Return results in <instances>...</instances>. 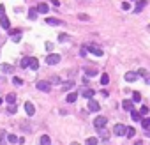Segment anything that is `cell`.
I'll return each mask as SVG.
<instances>
[{
	"label": "cell",
	"mask_w": 150,
	"mask_h": 145,
	"mask_svg": "<svg viewBox=\"0 0 150 145\" xmlns=\"http://www.w3.org/2000/svg\"><path fill=\"white\" fill-rule=\"evenodd\" d=\"M79 55H81V57H85V55H87V50H85V46H83L81 50H79Z\"/></svg>",
	"instance_id": "cell-42"
},
{
	"label": "cell",
	"mask_w": 150,
	"mask_h": 145,
	"mask_svg": "<svg viewBox=\"0 0 150 145\" xmlns=\"http://www.w3.org/2000/svg\"><path fill=\"white\" fill-rule=\"evenodd\" d=\"M46 62L49 66H57L58 62H60V55H57V53H49L48 57H46Z\"/></svg>",
	"instance_id": "cell-4"
},
{
	"label": "cell",
	"mask_w": 150,
	"mask_h": 145,
	"mask_svg": "<svg viewBox=\"0 0 150 145\" xmlns=\"http://www.w3.org/2000/svg\"><path fill=\"white\" fill-rule=\"evenodd\" d=\"M97 67H85V75L87 76H97Z\"/></svg>",
	"instance_id": "cell-13"
},
{
	"label": "cell",
	"mask_w": 150,
	"mask_h": 145,
	"mask_svg": "<svg viewBox=\"0 0 150 145\" xmlns=\"http://www.w3.org/2000/svg\"><path fill=\"white\" fill-rule=\"evenodd\" d=\"M0 25H2L5 30H9V28H11V21H9V18H5V16H2V18H0Z\"/></svg>",
	"instance_id": "cell-12"
},
{
	"label": "cell",
	"mask_w": 150,
	"mask_h": 145,
	"mask_svg": "<svg viewBox=\"0 0 150 145\" xmlns=\"http://www.w3.org/2000/svg\"><path fill=\"white\" fill-rule=\"evenodd\" d=\"M35 87H37V90H43V92H49V90H51V83H49V81H44V80H39L35 83Z\"/></svg>",
	"instance_id": "cell-2"
},
{
	"label": "cell",
	"mask_w": 150,
	"mask_h": 145,
	"mask_svg": "<svg viewBox=\"0 0 150 145\" xmlns=\"http://www.w3.org/2000/svg\"><path fill=\"white\" fill-rule=\"evenodd\" d=\"M134 134H136V129L134 128H125V136L127 138H134Z\"/></svg>",
	"instance_id": "cell-20"
},
{
	"label": "cell",
	"mask_w": 150,
	"mask_h": 145,
	"mask_svg": "<svg viewBox=\"0 0 150 145\" xmlns=\"http://www.w3.org/2000/svg\"><path fill=\"white\" fill-rule=\"evenodd\" d=\"M41 145H51V138H49L48 134H43L41 136Z\"/></svg>",
	"instance_id": "cell-21"
},
{
	"label": "cell",
	"mask_w": 150,
	"mask_h": 145,
	"mask_svg": "<svg viewBox=\"0 0 150 145\" xmlns=\"http://www.w3.org/2000/svg\"><path fill=\"white\" fill-rule=\"evenodd\" d=\"M25 111H27V115H28V117H32L34 113H35V106H34L30 101H27V103H25Z\"/></svg>",
	"instance_id": "cell-6"
},
{
	"label": "cell",
	"mask_w": 150,
	"mask_h": 145,
	"mask_svg": "<svg viewBox=\"0 0 150 145\" xmlns=\"http://www.w3.org/2000/svg\"><path fill=\"white\" fill-rule=\"evenodd\" d=\"M122 108H124V110H129V111H131V110L134 108L133 101H131V99H124V101H122Z\"/></svg>",
	"instance_id": "cell-10"
},
{
	"label": "cell",
	"mask_w": 150,
	"mask_h": 145,
	"mask_svg": "<svg viewBox=\"0 0 150 145\" xmlns=\"http://www.w3.org/2000/svg\"><path fill=\"white\" fill-rule=\"evenodd\" d=\"M97 143H99V138H95V136L87 138V145H97Z\"/></svg>",
	"instance_id": "cell-24"
},
{
	"label": "cell",
	"mask_w": 150,
	"mask_h": 145,
	"mask_svg": "<svg viewBox=\"0 0 150 145\" xmlns=\"http://www.w3.org/2000/svg\"><path fill=\"white\" fill-rule=\"evenodd\" d=\"M139 115L147 117V115H148V106H141V108H139Z\"/></svg>",
	"instance_id": "cell-29"
},
{
	"label": "cell",
	"mask_w": 150,
	"mask_h": 145,
	"mask_svg": "<svg viewBox=\"0 0 150 145\" xmlns=\"http://www.w3.org/2000/svg\"><path fill=\"white\" fill-rule=\"evenodd\" d=\"M113 133L118 134V136H122V134H125V126L124 124H117V126L113 128Z\"/></svg>",
	"instance_id": "cell-7"
},
{
	"label": "cell",
	"mask_w": 150,
	"mask_h": 145,
	"mask_svg": "<svg viewBox=\"0 0 150 145\" xmlns=\"http://www.w3.org/2000/svg\"><path fill=\"white\" fill-rule=\"evenodd\" d=\"M16 110H18V108H16V105H11L7 111H9V113H16Z\"/></svg>",
	"instance_id": "cell-37"
},
{
	"label": "cell",
	"mask_w": 150,
	"mask_h": 145,
	"mask_svg": "<svg viewBox=\"0 0 150 145\" xmlns=\"http://www.w3.org/2000/svg\"><path fill=\"white\" fill-rule=\"evenodd\" d=\"M46 50L51 51V50H53V44H51V43H46Z\"/></svg>",
	"instance_id": "cell-43"
},
{
	"label": "cell",
	"mask_w": 150,
	"mask_h": 145,
	"mask_svg": "<svg viewBox=\"0 0 150 145\" xmlns=\"http://www.w3.org/2000/svg\"><path fill=\"white\" fill-rule=\"evenodd\" d=\"M37 18V11H35V7H32L28 11V19H35Z\"/></svg>",
	"instance_id": "cell-26"
},
{
	"label": "cell",
	"mask_w": 150,
	"mask_h": 145,
	"mask_svg": "<svg viewBox=\"0 0 150 145\" xmlns=\"http://www.w3.org/2000/svg\"><path fill=\"white\" fill-rule=\"evenodd\" d=\"M5 101L9 103V105H14V101H16V94H13V92H11V94H7Z\"/></svg>",
	"instance_id": "cell-22"
},
{
	"label": "cell",
	"mask_w": 150,
	"mask_h": 145,
	"mask_svg": "<svg viewBox=\"0 0 150 145\" xmlns=\"http://www.w3.org/2000/svg\"><path fill=\"white\" fill-rule=\"evenodd\" d=\"M78 19H81V21H90V16L85 14V13H79L78 14Z\"/></svg>",
	"instance_id": "cell-28"
},
{
	"label": "cell",
	"mask_w": 150,
	"mask_h": 145,
	"mask_svg": "<svg viewBox=\"0 0 150 145\" xmlns=\"http://www.w3.org/2000/svg\"><path fill=\"white\" fill-rule=\"evenodd\" d=\"M19 39H21V36H19V34L13 36V41H14V43H19Z\"/></svg>",
	"instance_id": "cell-39"
},
{
	"label": "cell",
	"mask_w": 150,
	"mask_h": 145,
	"mask_svg": "<svg viewBox=\"0 0 150 145\" xmlns=\"http://www.w3.org/2000/svg\"><path fill=\"white\" fill-rule=\"evenodd\" d=\"M2 71H4V72H7V71L11 72V71H13V66H7V64H4V66H2Z\"/></svg>",
	"instance_id": "cell-35"
},
{
	"label": "cell",
	"mask_w": 150,
	"mask_h": 145,
	"mask_svg": "<svg viewBox=\"0 0 150 145\" xmlns=\"http://www.w3.org/2000/svg\"><path fill=\"white\" fill-rule=\"evenodd\" d=\"M35 11H37V13H41V14H46V13L49 11V7H48V4L43 2V4H39V5L35 7Z\"/></svg>",
	"instance_id": "cell-9"
},
{
	"label": "cell",
	"mask_w": 150,
	"mask_h": 145,
	"mask_svg": "<svg viewBox=\"0 0 150 145\" xmlns=\"http://www.w3.org/2000/svg\"><path fill=\"white\" fill-rule=\"evenodd\" d=\"M51 5H55V7H58V5H60V2H58V0H51Z\"/></svg>",
	"instance_id": "cell-44"
},
{
	"label": "cell",
	"mask_w": 150,
	"mask_h": 145,
	"mask_svg": "<svg viewBox=\"0 0 150 145\" xmlns=\"http://www.w3.org/2000/svg\"><path fill=\"white\" fill-rule=\"evenodd\" d=\"M133 101H134V103L141 101V94H139V92H136V90H134V92H133Z\"/></svg>",
	"instance_id": "cell-30"
},
{
	"label": "cell",
	"mask_w": 150,
	"mask_h": 145,
	"mask_svg": "<svg viewBox=\"0 0 150 145\" xmlns=\"http://www.w3.org/2000/svg\"><path fill=\"white\" fill-rule=\"evenodd\" d=\"M147 4H148L147 0H138V4H136V9H134V11H136V13H139V11H141V9L147 5Z\"/></svg>",
	"instance_id": "cell-18"
},
{
	"label": "cell",
	"mask_w": 150,
	"mask_h": 145,
	"mask_svg": "<svg viewBox=\"0 0 150 145\" xmlns=\"http://www.w3.org/2000/svg\"><path fill=\"white\" fill-rule=\"evenodd\" d=\"M2 16H5V7L0 5V18H2Z\"/></svg>",
	"instance_id": "cell-41"
},
{
	"label": "cell",
	"mask_w": 150,
	"mask_h": 145,
	"mask_svg": "<svg viewBox=\"0 0 150 145\" xmlns=\"http://www.w3.org/2000/svg\"><path fill=\"white\" fill-rule=\"evenodd\" d=\"M85 50L88 51V53L95 55V57H103V55H104V51H103L101 48H97V46H85Z\"/></svg>",
	"instance_id": "cell-3"
},
{
	"label": "cell",
	"mask_w": 150,
	"mask_h": 145,
	"mask_svg": "<svg viewBox=\"0 0 150 145\" xmlns=\"http://www.w3.org/2000/svg\"><path fill=\"white\" fill-rule=\"evenodd\" d=\"M136 75H139V76H147V71H145V69H139Z\"/></svg>",
	"instance_id": "cell-40"
},
{
	"label": "cell",
	"mask_w": 150,
	"mask_h": 145,
	"mask_svg": "<svg viewBox=\"0 0 150 145\" xmlns=\"http://www.w3.org/2000/svg\"><path fill=\"white\" fill-rule=\"evenodd\" d=\"M136 2H138V0H136Z\"/></svg>",
	"instance_id": "cell-47"
},
{
	"label": "cell",
	"mask_w": 150,
	"mask_h": 145,
	"mask_svg": "<svg viewBox=\"0 0 150 145\" xmlns=\"http://www.w3.org/2000/svg\"><path fill=\"white\" fill-rule=\"evenodd\" d=\"M106 124H108V119L103 117V115H99V117L94 119V128H95V129H103Z\"/></svg>",
	"instance_id": "cell-1"
},
{
	"label": "cell",
	"mask_w": 150,
	"mask_h": 145,
	"mask_svg": "<svg viewBox=\"0 0 150 145\" xmlns=\"http://www.w3.org/2000/svg\"><path fill=\"white\" fill-rule=\"evenodd\" d=\"M94 94H95V90H94V89H85V90L81 92V96H83L85 99H92Z\"/></svg>",
	"instance_id": "cell-8"
},
{
	"label": "cell",
	"mask_w": 150,
	"mask_h": 145,
	"mask_svg": "<svg viewBox=\"0 0 150 145\" xmlns=\"http://www.w3.org/2000/svg\"><path fill=\"white\" fill-rule=\"evenodd\" d=\"M136 78H138V75H136L134 71H129V72H125V80H127V81H134Z\"/></svg>",
	"instance_id": "cell-16"
},
{
	"label": "cell",
	"mask_w": 150,
	"mask_h": 145,
	"mask_svg": "<svg viewBox=\"0 0 150 145\" xmlns=\"http://www.w3.org/2000/svg\"><path fill=\"white\" fill-rule=\"evenodd\" d=\"M7 140L11 142V143H16V142H18V138H16V134H7Z\"/></svg>",
	"instance_id": "cell-33"
},
{
	"label": "cell",
	"mask_w": 150,
	"mask_h": 145,
	"mask_svg": "<svg viewBox=\"0 0 150 145\" xmlns=\"http://www.w3.org/2000/svg\"><path fill=\"white\" fill-rule=\"evenodd\" d=\"M109 83V76L108 72H104V75H101V85H108Z\"/></svg>",
	"instance_id": "cell-23"
},
{
	"label": "cell",
	"mask_w": 150,
	"mask_h": 145,
	"mask_svg": "<svg viewBox=\"0 0 150 145\" xmlns=\"http://www.w3.org/2000/svg\"><path fill=\"white\" fill-rule=\"evenodd\" d=\"M71 145H79V143H78V142H73V143H71Z\"/></svg>",
	"instance_id": "cell-45"
},
{
	"label": "cell",
	"mask_w": 150,
	"mask_h": 145,
	"mask_svg": "<svg viewBox=\"0 0 150 145\" xmlns=\"http://www.w3.org/2000/svg\"><path fill=\"white\" fill-rule=\"evenodd\" d=\"M0 105H2V97H0Z\"/></svg>",
	"instance_id": "cell-46"
},
{
	"label": "cell",
	"mask_w": 150,
	"mask_h": 145,
	"mask_svg": "<svg viewBox=\"0 0 150 145\" xmlns=\"http://www.w3.org/2000/svg\"><path fill=\"white\" fill-rule=\"evenodd\" d=\"M28 64H30V58H21V62H19V67H21V69H27Z\"/></svg>",
	"instance_id": "cell-27"
},
{
	"label": "cell",
	"mask_w": 150,
	"mask_h": 145,
	"mask_svg": "<svg viewBox=\"0 0 150 145\" xmlns=\"http://www.w3.org/2000/svg\"><path fill=\"white\" fill-rule=\"evenodd\" d=\"M67 39H69L67 34H60V36H58V41H60V43H64V41H67Z\"/></svg>",
	"instance_id": "cell-34"
},
{
	"label": "cell",
	"mask_w": 150,
	"mask_h": 145,
	"mask_svg": "<svg viewBox=\"0 0 150 145\" xmlns=\"http://www.w3.org/2000/svg\"><path fill=\"white\" fill-rule=\"evenodd\" d=\"M122 9H124V11H129V9H131V4H129V2H122Z\"/></svg>",
	"instance_id": "cell-36"
},
{
	"label": "cell",
	"mask_w": 150,
	"mask_h": 145,
	"mask_svg": "<svg viewBox=\"0 0 150 145\" xmlns=\"http://www.w3.org/2000/svg\"><path fill=\"white\" fill-rule=\"evenodd\" d=\"M88 110L90 111H99L101 110V105H99L97 101H94V97H92V99H88Z\"/></svg>",
	"instance_id": "cell-5"
},
{
	"label": "cell",
	"mask_w": 150,
	"mask_h": 145,
	"mask_svg": "<svg viewBox=\"0 0 150 145\" xmlns=\"http://www.w3.org/2000/svg\"><path fill=\"white\" fill-rule=\"evenodd\" d=\"M28 67H30V69H34V71H37V69H39V62H37V58H30Z\"/></svg>",
	"instance_id": "cell-19"
},
{
	"label": "cell",
	"mask_w": 150,
	"mask_h": 145,
	"mask_svg": "<svg viewBox=\"0 0 150 145\" xmlns=\"http://www.w3.org/2000/svg\"><path fill=\"white\" fill-rule=\"evenodd\" d=\"M49 83H60V78H58V76H53V78H51V81H49Z\"/></svg>",
	"instance_id": "cell-38"
},
{
	"label": "cell",
	"mask_w": 150,
	"mask_h": 145,
	"mask_svg": "<svg viewBox=\"0 0 150 145\" xmlns=\"http://www.w3.org/2000/svg\"><path fill=\"white\" fill-rule=\"evenodd\" d=\"M13 83H14L16 87H19V85H23V80H21V78H18V76H16V78H13Z\"/></svg>",
	"instance_id": "cell-32"
},
{
	"label": "cell",
	"mask_w": 150,
	"mask_h": 145,
	"mask_svg": "<svg viewBox=\"0 0 150 145\" xmlns=\"http://www.w3.org/2000/svg\"><path fill=\"white\" fill-rule=\"evenodd\" d=\"M46 23H48V25H53V27L62 25V21H60L58 18H46Z\"/></svg>",
	"instance_id": "cell-11"
},
{
	"label": "cell",
	"mask_w": 150,
	"mask_h": 145,
	"mask_svg": "<svg viewBox=\"0 0 150 145\" xmlns=\"http://www.w3.org/2000/svg\"><path fill=\"white\" fill-rule=\"evenodd\" d=\"M141 126H143L145 131L150 129V119H148V117H141Z\"/></svg>",
	"instance_id": "cell-17"
},
{
	"label": "cell",
	"mask_w": 150,
	"mask_h": 145,
	"mask_svg": "<svg viewBox=\"0 0 150 145\" xmlns=\"http://www.w3.org/2000/svg\"><path fill=\"white\" fill-rule=\"evenodd\" d=\"M76 99H78V92H69L67 97H65V101H67V103H74Z\"/></svg>",
	"instance_id": "cell-14"
},
{
	"label": "cell",
	"mask_w": 150,
	"mask_h": 145,
	"mask_svg": "<svg viewBox=\"0 0 150 145\" xmlns=\"http://www.w3.org/2000/svg\"><path fill=\"white\" fill-rule=\"evenodd\" d=\"M74 87V81H65V83L62 85V90H71Z\"/></svg>",
	"instance_id": "cell-25"
},
{
	"label": "cell",
	"mask_w": 150,
	"mask_h": 145,
	"mask_svg": "<svg viewBox=\"0 0 150 145\" xmlns=\"http://www.w3.org/2000/svg\"><path fill=\"white\" fill-rule=\"evenodd\" d=\"M5 134H7V133H5L4 129H0V145L5 143Z\"/></svg>",
	"instance_id": "cell-31"
},
{
	"label": "cell",
	"mask_w": 150,
	"mask_h": 145,
	"mask_svg": "<svg viewBox=\"0 0 150 145\" xmlns=\"http://www.w3.org/2000/svg\"><path fill=\"white\" fill-rule=\"evenodd\" d=\"M131 117H133V120H134V122H139V120H141V115H139V111H138V110H134V108L131 110Z\"/></svg>",
	"instance_id": "cell-15"
}]
</instances>
